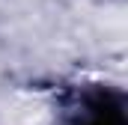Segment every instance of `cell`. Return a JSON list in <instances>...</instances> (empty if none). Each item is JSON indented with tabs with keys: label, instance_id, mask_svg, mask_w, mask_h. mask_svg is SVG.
<instances>
[{
	"label": "cell",
	"instance_id": "obj_1",
	"mask_svg": "<svg viewBox=\"0 0 128 125\" xmlns=\"http://www.w3.org/2000/svg\"><path fill=\"white\" fill-rule=\"evenodd\" d=\"M72 125H125L122 98L113 95V92H92L84 101L80 116Z\"/></svg>",
	"mask_w": 128,
	"mask_h": 125
}]
</instances>
